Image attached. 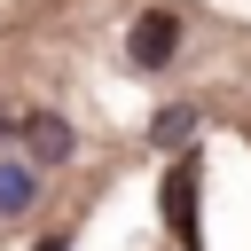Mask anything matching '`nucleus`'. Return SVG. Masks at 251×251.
<instances>
[{
  "label": "nucleus",
  "instance_id": "obj_1",
  "mask_svg": "<svg viewBox=\"0 0 251 251\" xmlns=\"http://www.w3.org/2000/svg\"><path fill=\"white\" fill-rule=\"evenodd\" d=\"M165 227H173V243L196 251V157H173V173H165Z\"/></svg>",
  "mask_w": 251,
  "mask_h": 251
},
{
  "label": "nucleus",
  "instance_id": "obj_2",
  "mask_svg": "<svg viewBox=\"0 0 251 251\" xmlns=\"http://www.w3.org/2000/svg\"><path fill=\"white\" fill-rule=\"evenodd\" d=\"M173 47H180V24H173L165 8H149V16L133 24V39H126L133 71H165V63H173Z\"/></svg>",
  "mask_w": 251,
  "mask_h": 251
},
{
  "label": "nucleus",
  "instance_id": "obj_3",
  "mask_svg": "<svg viewBox=\"0 0 251 251\" xmlns=\"http://www.w3.org/2000/svg\"><path fill=\"white\" fill-rule=\"evenodd\" d=\"M24 133H31V173H39V165H71V149H78V133H71L55 110H31Z\"/></svg>",
  "mask_w": 251,
  "mask_h": 251
},
{
  "label": "nucleus",
  "instance_id": "obj_4",
  "mask_svg": "<svg viewBox=\"0 0 251 251\" xmlns=\"http://www.w3.org/2000/svg\"><path fill=\"white\" fill-rule=\"evenodd\" d=\"M31 196H39V173H31L24 157H0V220L31 212Z\"/></svg>",
  "mask_w": 251,
  "mask_h": 251
},
{
  "label": "nucleus",
  "instance_id": "obj_5",
  "mask_svg": "<svg viewBox=\"0 0 251 251\" xmlns=\"http://www.w3.org/2000/svg\"><path fill=\"white\" fill-rule=\"evenodd\" d=\"M149 133H157V149H188V141H196V110H188V102H173V110H157V126H149Z\"/></svg>",
  "mask_w": 251,
  "mask_h": 251
},
{
  "label": "nucleus",
  "instance_id": "obj_6",
  "mask_svg": "<svg viewBox=\"0 0 251 251\" xmlns=\"http://www.w3.org/2000/svg\"><path fill=\"white\" fill-rule=\"evenodd\" d=\"M31 251H71V243H63V235H39V243H31Z\"/></svg>",
  "mask_w": 251,
  "mask_h": 251
}]
</instances>
